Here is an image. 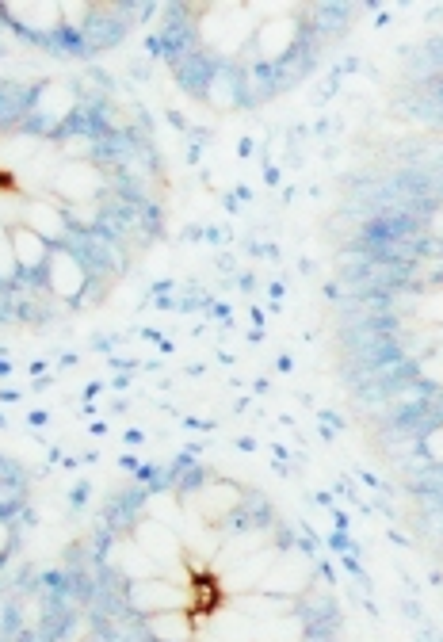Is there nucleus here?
I'll return each instance as SVG.
<instances>
[{"mask_svg": "<svg viewBox=\"0 0 443 642\" xmlns=\"http://www.w3.org/2000/svg\"><path fill=\"white\" fill-rule=\"evenodd\" d=\"M428 451H432L436 459H443V428H440V432H432V440H428Z\"/></svg>", "mask_w": 443, "mask_h": 642, "instance_id": "nucleus-12", "label": "nucleus"}, {"mask_svg": "<svg viewBox=\"0 0 443 642\" xmlns=\"http://www.w3.org/2000/svg\"><path fill=\"white\" fill-rule=\"evenodd\" d=\"M23 226H27V230H35L43 241H54V237L65 234L62 211H54L50 203H27V207H23Z\"/></svg>", "mask_w": 443, "mask_h": 642, "instance_id": "nucleus-5", "label": "nucleus"}, {"mask_svg": "<svg viewBox=\"0 0 443 642\" xmlns=\"http://www.w3.org/2000/svg\"><path fill=\"white\" fill-rule=\"evenodd\" d=\"M16 253H12V234L0 226V279H12L16 276Z\"/></svg>", "mask_w": 443, "mask_h": 642, "instance_id": "nucleus-11", "label": "nucleus"}, {"mask_svg": "<svg viewBox=\"0 0 443 642\" xmlns=\"http://www.w3.org/2000/svg\"><path fill=\"white\" fill-rule=\"evenodd\" d=\"M4 543H8V535H4V528H0V551H4Z\"/></svg>", "mask_w": 443, "mask_h": 642, "instance_id": "nucleus-13", "label": "nucleus"}, {"mask_svg": "<svg viewBox=\"0 0 443 642\" xmlns=\"http://www.w3.org/2000/svg\"><path fill=\"white\" fill-rule=\"evenodd\" d=\"M0 612H4V600H0Z\"/></svg>", "mask_w": 443, "mask_h": 642, "instance_id": "nucleus-14", "label": "nucleus"}, {"mask_svg": "<svg viewBox=\"0 0 443 642\" xmlns=\"http://www.w3.org/2000/svg\"><path fill=\"white\" fill-rule=\"evenodd\" d=\"M46 276H50V291L62 295V299H77L85 291V268L73 253H50Z\"/></svg>", "mask_w": 443, "mask_h": 642, "instance_id": "nucleus-2", "label": "nucleus"}, {"mask_svg": "<svg viewBox=\"0 0 443 642\" xmlns=\"http://www.w3.org/2000/svg\"><path fill=\"white\" fill-rule=\"evenodd\" d=\"M191 597H184L176 585L169 581H142V585H134V604L142 608V612H172V608H184Z\"/></svg>", "mask_w": 443, "mask_h": 642, "instance_id": "nucleus-3", "label": "nucleus"}, {"mask_svg": "<svg viewBox=\"0 0 443 642\" xmlns=\"http://www.w3.org/2000/svg\"><path fill=\"white\" fill-rule=\"evenodd\" d=\"M149 631L161 642H191V616L184 608H172V612H153L149 616Z\"/></svg>", "mask_w": 443, "mask_h": 642, "instance_id": "nucleus-4", "label": "nucleus"}, {"mask_svg": "<svg viewBox=\"0 0 443 642\" xmlns=\"http://www.w3.org/2000/svg\"><path fill=\"white\" fill-rule=\"evenodd\" d=\"M12 253H16V264L20 268H39L50 260V249H46V241L35 230H27V226H16L12 230Z\"/></svg>", "mask_w": 443, "mask_h": 642, "instance_id": "nucleus-6", "label": "nucleus"}, {"mask_svg": "<svg viewBox=\"0 0 443 642\" xmlns=\"http://www.w3.org/2000/svg\"><path fill=\"white\" fill-rule=\"evenodd\" d=\"M12 16H16V20H23V23H35V27H43V31H50V27L58 23V16H62V12H58L54 4H43L39 12H35V8H12Z\"/></svg>", "mask_w": 443, "mask_h": 642, "instance_id": "nucleus-10", "label": "nucleus"}, {"mask_svg": "<svg viewBox=\"0 0 443 642\" xmlns=\"http://www.w3.org/2000/svg\"><path fill=\"white\" fill-rule=\"evenodd\" d=\"M237 505V490L233 486H211V490L203 493V509H207V516H222L226 509H233Z\"/></svg>", "mask_w": 443, "mask_h": 642, "instance_id": "nucleus-9", "label": "nucleus"}, {"mask_svg": "<svg viewBox=\"0 0 443 642\" xmlns=\"http://www.w3.org/2000/svg\"><path fill=\"white\" fill-rule=\"evenodd\" d=\"M69 107H73V92L62 85H50L39 96V111L43 115H50V119H62V115H69Z\"/></svg>", "mask_w": 443, "mask_h": 642, "instance_id": "nucleus-8", "label": "nucleus"}, {"mask_svg": "<svg viewBox=\"0 0 443 642\" xmlns=\"http://www.w3.org/2000/svg\"><path fill=\"white\" fill-rule=\"evenodd\" d=\"M295 43V23L291 20H272L260 27V35H256V46H260V54L264 58H283V50Z\"/></svg>", "mask_w": 443, "mask_h": 642, "instance_id": "nucleus-7", "label": "nucleus"}, {"mask_svg": "<svg viewBox=\"0 0 443 642\" xmlns=\"http://www.w3.org/2000/svg\"><path fill=\"white\" fill-rule=\"evenodd\" d=\"M54 188L77 207V203H85V199L96 195V188H100V172L92 169L88 161H69V165H62V169L54 172Z\"/></svg>", "mask_w": 443, "mask_h": 642, "instance_id": "nucleus-1", "label": "nucleus"}]
</instances>
